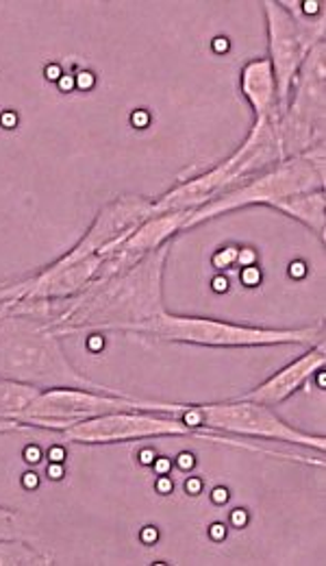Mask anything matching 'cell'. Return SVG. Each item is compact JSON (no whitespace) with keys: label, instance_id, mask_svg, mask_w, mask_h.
I'll use <instances>...</instances> for the list:
<instances>
[{"label":"cell","instance_id":"6da1fadb","mask_svg":"<svg viewBox=\"0 0 326 566\" xmlns=\"http://www.w3.org/2000/svg\"><path fill=\"white\" fill-rule=\"evenodd\" d=\"M170 244L129 269L98 273L85 290L64 301H15L13 310L44 321L60 338L76 334H127L166 312L164 275Z\"/></svg>","mask_w":326,"mask_h":566},{"label":"cell","instance_id":"7a4b0ae2","mask_svg":"<svg viewBox=\"0 0 326 566\" xmlns=\"http://www.w3.org/2000/svg\"><path fill=\"white\" fill-rule=\"evenodd\" d=\"M0 377L38 390L85 388L118 392L83 375L64 354L62 338L44 321L13 310L9 301L0 305Z\"/></svg>","mask_w":326,"mask_h":566},{"label":"cell","instance_id":"3957f363","mask_svg":"<svg viewBox=\"0 0 326 566\" xmlns=\"http://www.w3.org/2000/svg\"><path fill=\"white\" fill-rule=\"evenodd\" d=\"M135 336L168 345L209 349H260V347H314L325 340V323L307 327H255L204 316H179L168 310L141 325Z\"/></svg>","mask_w":326,"mask_h":566},{"label":"cell","instance_id":"277c9868","mask_svg":"<svg viewBox=\"0 0 326 566\" xmlns=\"http://www.w3.org/2000/svg\"><path fill=\"white\" fill-rule=\"evenodd\" d=\"M326 184V146L320 144L303 155L287 157L257 175L249 177V181H242L207 206L198 208L196 212L188 213L183 231H190L198 224H204L213 218H220L224 213L246 210V208H272L274 203L314 192L325 190Z\"/></svg>","mask_w":326,"mask_h":566},{"label":"cell","instance_id":"5b68a950","mask_svg":"<svg viewBox=\"0 0 326 566\" xmlns=\"http://www.w3.org/2000/svg\"><path fill=\"white\" fill-rule=\"evenodd\" d=\"M267 24V62L276 87L278 112L283 114L307 55L325 42L326 13L307 15L301 0H263Z\"/></svg>","mask_w":326,"mask_h":566},{"label":"cell","instance_id":"8992f818","mask_svg":"<svg viewBox=\"0 0 326 566\" xmlns=\"http://www.w3.org/2000/svg\"><path fill=\"white\" fill-rule=\"evenodd\" d=\"M177 417L200 431H215L231 438L285 442L318 451L325 455L326 438L307 433L285 423L274 408L260 406L246 399H231L220 403H177Z\"/></svg>","mask_w":326,"mask_h":566},{"label":"cell","instance_id":"52a82bcc","mask_svg":"<svg viewBox=\"0 0 326 566\" xmlns=\"http://www.w3.org/2000/svg\"><path fill=\"white\" fill-rule=\"evenodd\" d=\"M175 403L130 397L127 392H101L85 388H51L40 390L31 406L20 415V423L33 429L65 431L72 424L90 421L109 412L123 410H150L172 415Z\"/></svg>","mask_w":326,"mask_h":566},{"label":"cell","instance_id":"ba28073f","mask_svg":"<svg viewBox=\"0 0 326 566\" xmlns=\"http://www.w3.org/2000/svg\"><path fill=\"white\" fill-rule=\"evenodd\" d=\"M325 116L326 42H323L301 66L287 107L278 118V142L285 159L325 144Z\"/></svg>","mask_w":326,"mask_h":566},{"label":"cell","instance_id":"9c48e42d","mask_svg":"<svg viewBox=\"0 0 326 566\" xmlns=\"http://www.w3.org/2000/svg\"><path fill=\"white\" fill-rule=\"evenodd\" d=\"M153 216V201L139 195H125L109 201L101 212L96 213L90 229L83 233V238L65 253L60 264H72L81 262L94 255L107 258L114 253L137 224H141L146 218Z\"/></svg>","mask_w":326,"mask_h":566},{"label":"cell","instance_id":"30bf717a","mask_svg":"<svg viewBox=\"0 0 326 566\" xmlns=\"http://www.w3.org/2000/svg\"><path fill=\"white\" fill-rule=\"evenodd\" d=\"M325 364L326 347L323 340L314 347H307L305 354L292 359L287 366L276 370L272 377L261 381L260 386H255L246 395H240V399L267 406V408H276L287 399H292L296 392L305 390V386H309L316 379V375L325 368Z\"/></svg>","mask_w":326,"mask_h":566},{"label":"cell","instance_id":"8fae6325","mask_svg":"<svg viewBox=\"0 0 326 566\" xmlns=\"http://www.w3.org/2000/svg\"><path fill=\"white\" fill-rule=\"evenodd\" d=\"M188 213L190 212L155 213V216L146 218L141 224L135 227V231L114 253H120L133 262L146 258L148 253L170 244V240L177 233H183V224H186Z\"/></svg>","mask_w":326,"mask_h":566},{"label":"cell","instance_id":"7c38bea8","mask_svg":"<svg viewBox=\"0 0 326 566\" xmlns=\"http://www.w3.org/2000/svg\"><path fill=\"white\" fill-rule=\"evenodd\" d=\"M240 90H242V96L249 101L253 112H278L272 69H270V62L265 57L253 60L242 69Z\"/></svg>","mask_w":326,"mask_h":566},{"label":"cell","instance_id":"4fadbf2b","mask_svg":"<svg viewBox=\"0 0 326 566\" xmlns=\"http://www.w3.org/2000/svg\"><path fill=\"white\" fill-rule=\"evenodd\" d=\"M326 197L325 190H314V192H305V195H296V197H287L278 203L272 206V210H276L301 224H305L312 233H316L320 238V242H326Z\"/></svg>","mask_w":326,"mask_h":566},{"label":"cell","instance_id":"5bb4252c","mask_svg":"<svg viewBox=\"0 0 326 566\" xmlns=\"http://www.w3.org/2000/svg\"><path fill=\"white\" fill-rule=\"evenodd\" d=\"M38 395L40 390L33 386L0 377V417L20 421V415L31 406Z\"/></svg>","mask_w":326,"mask_h":566},{"label":"cell","instance_id":"9a60e30c","mask_svg":"<svg viewBox=\"0 0 326 566\" xmlns=\"http://www.w3.org/2000/svg\"><path fill=\"white\" fill-rule=\"evenodd\" d=\"M53 565V558L33 545H29L24 538H7L0 541V566H49Z\"/></svg>","mask_w":326,"mask_h":566},{"label":"cell","instance_id":"2e32d148","mask_svg":"<svg viewBox=\"0 0 326 566\" xmlns=\"http://www.w3.org/2000/svg\"><path fill=\"white\" fill-rule=\"evenodd\" d=\"M7 538H24V523L15 510L0 505V541Z\"/></svg>","mask_w":326,"mask_h":566},{"label":"cell","instance_id":"e0dca14e","mask_svg":"<svg viewBox=\"0 0 326 566\" xmlns=\"http://www.w3.org/2000/svg\"><path fill=\"white\" fill-rule=\"evenodd\" d=\"M238 251H240V247H222V249L211 258V264H213L218 271L238 266Z\"/></svg>","mask_w":326,"mask_h":566},{"label":"cell","instance_id":"ac0fdd59","mask_svg":"<svg viewBox=\"0 0 326 566\" xmlns=\"http://www.w3.org/2000/svg\"><path fill=\"white\" fill-rule=\"evenodd\" d=\"M240 280L246 285V287H257L263 282V273H261L260 266L253 264V266H244L242 273H240Z\"/></svg>","mask_w":326,"mask_h":566},{"label":"cell","instance_id":"d6986e66","mask_svg":"<svg viewBox=\"0 0 326 566\" xmlns=\"http://www.w3.org/2000/svg\"><path fill=\"white\" fill-rule=\"evenodd\" d=\"M31 429H33V427H29V424L0 417V436H2V433H13V431H31Z\"/></svg>","mask_w":326,"mask_h":566},{"label":"cell","instance_id":"ffe728a7","mask_svg":"<svg viewBox=\"0 0 326 566\" xmlns=\"http://www.w3.org/2000/svg\"><path fill=\"white\" fill-rule=\"evenodd\" d=\"M175 467H177L179 471H192L196 467L194 453H190V451L179 453V455L175 458Z\"/></svg>","mask_w":326,"mask_h":566},{"label":"cell","instance_id":"44dd1931","mask_svg":"<svg viewBox=\"0 0 326 566\" xmlns=\"http://www.w3.org/2000/svg\"><path fill=\"white\" fill-rule=\"evenodd\" d=\"M22 458H24L29 464H40L42 458H44V453H42V449H40L38 444H27L24 451H22Z\"/></svg>","mask_w":326,"mask_h":566},{"label":"cell","instance_id":"7402d4cb","mask_svg":"<svg viewBox=\"0 0 326 566\" xmlns=\"http://www.w3.org/2000/svg\"><path fill=\"white\" fill-rule=\"evenodd\" d=\"M153 469L157 475H170V471L175 469V462L170 458H164V455H157L155 462H153Z\"/></svg>","mask_w":326,"mask_h":566},{"label":"cell","instance_id":"603a6c76","mask_svg":"<svg viewBox=\"0 0 326 566\" xmlns=\"http://www.w3.org/2000/svg\"><path fill=\"white\" fill-rule=\"evenodd\" d=\"M130 123L135 129H146L150 125V114L146 109H135L130 116Z\"/></svg>","mask_w":326,"mask_h":566},{"label":"cell","instance_id":"cb8c5ba5","mask_svg":"<svg viewBox=\"0 0 326 566\" xmlns=\"http://www.w3.org/2000/svg\"><path fill=\"white\" fill-rule=\"evenodd\" d=\"M257 262V253L253 249L238 251V266H253Z\"/></svg>","mask_w":326,"mask_h":566},{"label":"cell","instance_id":"d4e9b609","mask_svg":"<svg viewBox=\"0 0 326 566\" xmlns=\"http://www.w3.org/2000/svg\"><path fill=\"white\" fill-rule=\"evenodd\" d=\"M155 489H157V493H159V495H170V493L175 491V482H172V478H170V475H159V478H157Z\"/></svg>","mask_w":326,"mask_h":566},{"label":"cell","instance_id":"484cf974","mask_svg":"<svg viewBox=\"0 0 326 566\" xmlns=\"http://www.w3.org/2000/svg\"><path fill=\"white\" fill-rule=\"evenodd\" d=\"M74 83H76L78 90L87 92L94 85V74L92 72H78V74H74Z\"/></svg>","mask_w":326,"mask_h":566},{"label":"cell","instance_id":"4316f807","mask_svg":"<svg viewBox=\"0 0 326 566\" xmlns=\"http://www.w3.org/2000/svg\"><path fill=\"white\" fill-rule=\"evenodd\" d=\"M46 475H49V480H55V482H60V480H64V475H65L64 462H51V464H49V469H46Z\"/></svg>","mask_w":326,"mask_h":566},{"label":"cell","instance_id":"83f0119b","mask_svg":"<svg viewBox=\"0 0 326 566\" xmlns=\"http://www.w3.org/2000/svg\"><path fill=\"white\" fill-rule=\"evenodd\" d=\"M305 275H307V264H305V262L296 260V262L290 264V277H292V280H303Z\"/></svg>","mask_w":326,"mask_h":566},{"label":"cell","instance_id":"f1b7e54d","mask_svg":"<svg viewBox=\"0 0 326 566\" xmlns=\"http://www.w3.org/2000/svg\"><path fill=\"white\" fill-rule=\"evenodd\" d=\"M246 521H249L246 510L238 507V510H233V512H231V525H233V527H244V525H246Z\"/></svg>","mask_w":326,"mask_h":566},{"label":"cell","instance_id":"f546056e","mask_svg":"<svg viewBox=\"0 0 326 566\" xmlns=\"http://www.w3.org/2000/svg\"><path fill=\"white\" fill-rule=\"evenodd\" d=\"M65 458H67V453H65L64 444H53L51 449H49V460L51 462H64Z\"/></svg>","mask_w":326,"mask_h":566},{"label":"cell","instance_id":"4dcf8cb0","mask_svg":"<svg viewBox=\"0 0 326 566\" xmlns=\"http://www.w3.org/2000/svg\"><path fill=\"white\" fill-rule=\"evenodd\" d=\"M186 493L188 495H200L202 493V480L200 478H190L188 482H186Z\"/></svg>","mask_w":326,"mask_h":566},{"label":"cell","instance_id":"1f68e13d","mask_svg":"<svg viewBox=\"0 0 326 566\" xmlns=\"http://www.w3.org/2000/svg\"><path fill=\"white\" fill-rule=\"evenodd\" d=\"M38 484H40V478H38V473H24L22 475V486L27 489V491H33V489H38Z\"/></svg>","mask_w":326,"mask_h":566},{"label":"cell","instance_id":"d6a6232c","mask_svg":"<svg viewBox=\"0 0 326 566\" xmlns=\"http://www.w3.org/2000/svg\"><path fill=\"white\" fill-rule=\"evenodd\" d=\"M92 338L87 340V347L94 352V354H98L103 347H105V340H103V334H90Z\"/></svg>","mask_w":326,"mask_h":566},{"label":"cell","instance_id":"836d02e7","mask_svg":"<svg viewBox=\"0 0 326 566\" xmlns=\"http://www.w3.org/2000/svg\"><path fill=\"white\" fill-rule=\"evenodd\" d=\"M139 538H141V543H144V545H153V543L159 538V534H157V530H153V527L148 525V527L139 534Z\"/></svg>","mask_w":326,"mask_h":566},{"label":"cell","instance_id":"e575fe53","mask_svg":"<svg viewBox=\"0 0 326 566\" xmlns=\"http://www.w3.org/2000/svg\"><path fill=\"white\" fill-rule=\"evenodd\" d=\"M211 501H213L215 505H222V503H227V501H229V491H227V489H222V486L213 489V493H211Z\"/></svg>","mask_w":326,"mask_h":566},{"label":"cell","instance_id":"d590c367","mask_svg":"<svg viewBox=\"0 0 326 566\" xmlns=\"http://www.w3.org/2000/svg\"><path fill=\"white\" fill-rule=\"evenodd\" d=\"M57 85H60V90H62V92H70V90H74V87H76V83H74V74H67V72H64V76L57 81Z\"/></svg>","mask_w":326,"mask_h":566},{"label":"cell","instance_id":"8d00e7d4","mask_svg":"<svg viewBox=\"0 0 326 566\" xmlns=\"http://www.w3.org/2000/svg\"><path fill=\"white\" fill-rule=\"evenodd\" d=\"M0 125H2L4 129H13V127L18 125V116H15L13 112H7V114L0 116Z\"/></svg>","mask_w":326,"mask_h":566},{"label":"cell","instance_id":"74e56055","mask_svg":"<svg viewBox=\"0 0 326 566\" xmlns=\"http://www.w3.org/2000/svg\"><path fill=\"white\" fill-rule=\"evenodd\" d=\"M224 534H227V525H222V523H213V525L209 527V536L215 538V541H222Z\"/></svg>","mask_w":326,"mask_h":566},{"label":"cell","instance_id":"f35d334b","mask_svg":"<svg viewBox=\"0 0 326 566\" xmlns=\"http://www.w3.org/2000/svg\"><path fill=\"white\" fill-rule=\"evenodd\" d=\"M46 81H60L62 76H64V72L60 69V64H51V66H46Z\"/></svg>","mask_w":326,"mask_h":566},{"label":"cell","instance_id":"ab89813d","mask_svg":"<svg viewBox=\"0 0 326 566\" xmlns=\"http://www.w3.org/2000/svg\"><path fill=\"white\" fill-rule=\"evenodd\" d=\"M213 51L215 53H227L229 51V40L227 38H215L213 40Z\"/></svg>","mask_w":326,"mask_h":566},{"label":"cell","instance_id":"60d3db41","mask_svg":"<svg viewBox=\"0 0 326 566\" xmlns=\"http://www.w3.org/2000/svg\"><path fill=\"white\" fill-rule=\"evenodd\" d=\"M155 458H157V453H155L153 449H144V451L139 453V462H141V464H153Z\"/></svg>","mask_w":326,"mask_h":566},{"label":"cell","instance_id":"b9f144b4","mask_svg":"<svg viewBox=\"0 0 326 566\" xmlns=\"http://www.w3.org/2000/svg\"><path fill=\"white\" fill-rule=\"evenodd\" d=\"M211 287H213L215 292H227V290H229V280H227V277H215L213 283H211Z\"/></svg>","mask_w":326,"mask_h":566},{"label":"cell","instance_id":"7bdbcfd3","mask_svg":"<svg viewBox=\"0 0 326 566\" xmlns=\"http://www.w3.org/2000/svg\"><path fill=\"white\" fill-rule=\"evenodd\" d=\"M0 305H2V303H0Z\"/></svg>","mask_w":326,"mask_h":566}]
</instances>
